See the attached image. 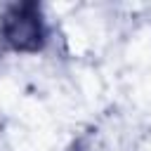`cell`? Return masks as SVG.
<instances>
[{
    "mask_svg": "<svg viewBox=\"0 0 151 151\" xmlns=\"http://www.w3.org/2000/svg\"><path fill=\"white\" fill-rule=\"evenodd\" d=\"M47 24L42 7L35 0H24L5 7L0 17V45L12 52L35 54L47 45Z\"/></svg>",
    "mask_w": 151,
    "mask_h": 151,
    "instance_id": "1",
    "label": "cell"
},
{
    "mask_svg": "<svg viewBox=\"0 0 151 151\" xmlns=\"http://www.w3.org/2000/svg\"><path fill=\"white\" fill-rule=\"evenodd\" d=\"M71 151H90V149L85 146V142H76V144L71 146Z\"/></svg>",
    "mask_w": 151,
    "mask_h": 151,
    "instance_id": "2",
    "label": "cell"
}]
</instances>
